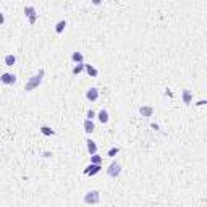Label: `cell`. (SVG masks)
<instances>
[{"label":"cell","mask_w":207,"mask_h":207,"mask_svg":"<svg viewBox=\"0 0 207 207\" xmlns=\"http://www.w3.org/2000/svg\"><path fill=\"white\" fill-rule=\"evenodd\" d=\"M25 15L29 18L31 25H34V23L37 21V15H36V8H34V7H26V8H25Z\"/></svg>","instance_id":"obj_4"},{"label":"cell","mask_w":207,"mask_h":207,"mask_svg":"<svg viewBox=\"0 0 207 207\" xmlns=\"http://www.w3.org/2000/svg\"><path fill=\"white\" fill-rule=\"evenodd\" d=\"M3 21H5V16H3V13H2V11H0V25H2Z\"/></svg>","instance_id":"obj_22"},{"label":"cell","mask_w":207,"mask_h":207,"mask_svg":"<svg viewBox=\"0 0 207 207\" xmlns=\"http://www.w3.org/2000/svg\"><path fill=\"white\" fill-rule=\"evenodd\" d=\"M97 118H99V121H101V123H107V121H109V112H107L105 109H102L101 112L97 113Z\"/></svg>","instance_id":"obj_10"},{"label":"cell","mask_w":207,"mask_h":207,"mask_svg":"<svg viewBox=\"0 0 207 207\" xmlns=\"http://www.w3.org/2000/svg\"><path fill=\"white\" fill-rule=\"evenodd\" d=\"M102 170V167H101V164H91L89 167H87V168L84 170V173L86 175H91V176H92V175H95V173H99Z\"/></svg>","instance_id":"obj_6"},{"label":"cell","mask_w":207,"mask_h":207,"mask_svg":"<svg viewBox=\"0 0 207 207\" xmlns=\"http://www.w3.org/2000/svg\"><path fill=\"white\" fill-rule=\"evenodd\" d=\"M41 133L44 134V136H52V134H54V130H52L50 126L44 125V126H41Z\"/></svg>","instance_id":"obj_15"},{"label":"cell","mask_w":207,"mask_h":207,"mask_svg":"<svg viewBox=\"0 0 207 207\" xmlns=\"http://www.w3.org/2000/svg\"><path fill=\"white\" fill-rule=\"evenodd\" d=\"M0 81H2L3 84H13V83L16 81V76L11 73H3L2 76H0Z\"/></svg>","instance_id":"obj_5"},{"label":"cell","mask_w":207,"mask_h":207,"mask_svg":"<svg viewBox=\"0 0 207 207\" xmlns=\"http://www.w3.org/2000/svg\"><path fill=\"white\" fill-rule=\"evenodd\" d=\"M84 70L87 71V74H89V76H97V74H99V71L95 70L92 65H84Z\"/></svg>","instance_id":"obj_14"},{"label":"cell","mask_w":207,"mask_h":207,"mask_svg":"<svg viewBox=\"0 0 207 207\" xmlns=\"http://www.w3.org/2000/svg\"><path fill=\"white\" fill-rule=\"evenodd\" d=\"M44 74H45V71L41 68V70H39V73H36L34 76H31L29 81H28L26 84H25V91H33V89H36V87H37V86L42 83Z\"/></svg>","instance_id":"obj_1"},{"label":"cell","mask_w":207,"mask_h":207,"mask_svg":"<svg viewBox=\"0 0 207 207\" xmlns=\"http://www.w3.org/2000/svg\"><path fill=\"white\" fill-rule=\"evenodd\" d=\"M107 173H109V176H112V178H117L118 175L121 173V167L118 165L117 162H113V164L109 167V170H107Z\"/></svg>","instance_id":"obj_3"},{"label":"cell","mask_w":207,"mask_h":207,"mask_svg":"<svg viewBox=\"0 0 207 207\" xmlns=\"http://www.w3.org/2000/svg\"><path fill=\"white\" fill-rule=\"evenodd\" d=\"M101 162H102V157H101V155L92 154V157H91V164H101Z\"/></svg>","instance_id":"obj_19"},{"label":"cell","mask_w":207,"mask_h":207,"mask_svg":"<svg viewBox=\"0 0 207 207\" xmlns=\"http://www.w3.org/2000/svg\"><path fill=\"white\" fill-rule=\"evenodd\" d=\"M84 202L86 204H97L99 202V191H89V193H86L84 196Z\"/></svg>","instance_id":"obj_2"},{"label":"cell","mask_w":207,"mask_h":207,"mask_svg":"<svg viewBox=\"0 0 207 207\" xmlns=\"http://www.w3.org/2000/svg\"><path fill=\"white\" fill-rule=\"evenodd\" d=\"M139 113H141L142 117H152L154 109H152V107H149V105H144V107H141V109H139Z\"/></svg>","instance_id":"obj_8"},{"label":"cell","mask_w":207,"mask_h":207,"mask_svg":"<svg viewBox=\"0 0 207 207\" xmlns=\"http://www.w3.org/2000/svg\"><path fill=\"white\" fill-rule=\"evenodd\" d=\"M86 142H87V152H89L91 155L97 152V144H95V142L92 141V139H87Z\"/></svg>","instance_id":"obj_9"},{"label":"cell","mask_w":207,"mask_h":207,"mask_svg":"<svg viewBox=\"0 0 207 207\" xmlns=\"http://www.w3.org/2000/svg\"><path fill=\"white\" fill-rule=\"evenodd\" d=\"M95 128H94V123H92V120L91 118H86L84 120V131L86 133H92Z\"/></svg>","instance_id":"obj_11"},{"label":"cell","mask_w":207,"mask_h":207,"mask_svg":"<svg viewBox=\"0 0 207 207\" xmlns=\"http://www.w3.org/2000/svg\"><path fill=\"white\" fill-rule=\"evenodd\" d=\"M191 101H193V94H191L188 89H185V91H183V102H185V104H191Z\"/></svg>","instance_id":"obj_13"},{"label":"cell","mask_w":207,"mask_h":207,"mask_svg":"<svg viewBox=\"0 0 207 207\" xmlns=\"http://www.w3.org/2000/svg\"><path fill=\"white\" fill-rule=\"evenodd\" d=\"M15 62H16V57H15V55H7V57H5V65L13 66Z\"/></svg>","instance_id":"obj_17"},{"label":"cell","mask_w":207,"mask_h":207,"mask_svg":"<svg viewBox=\"0 0 207 207\" xmlns=\"http://www.w3.org/2000/svg\"><path fill=\"white\" fill-rule=\"evenodd\" d=\"M71 60L76 62V63H81L83 62V54H81V52H73V55H71Z\"/></svg>","instance_id":"obj_16"},{"label":"cell","mask_w":207,"mask_h":207,"mask_svg":"<svg viewBox=\"0 0 207 207\" xmlns=\"http://www.w3.org/2000/svg\"><path fill=\"white\" fill-rule=\"evenodd\" d=\"M86 97L89 99L91 102L97 101V97H99V91H97V87H89V89H87V92H86Z\"/></svg>","instance_id":"obj_7"},{"label":"cell","mask_w":207,"mask_h":207,"mask_svg":"<svg viewBox=\"0 0 207 207\" xmlns=\"http://www.w3.org/2000/svg\"><path fill=\"white\" fill-rule=\"evenodd\" d=\"M101 2H102V0H92V3H94V5H99Z\"/></svg>","instance_id":"obj_23"},{"label":"cell","mask_w":207,"mask_h":207,"mask_svg":"<svg viewBox=\"0 0 207 207\" xmlns=\"http://www.w3.org/2000/svg\"><path fill=\"white\" fill-rule=\"evenodd\" d=\"M84 65H86V63H83V62L78 63V65L73 68V74H79V73H81V71L84 70Z\"/></svg>","instance_id":"obj_18"},{"label":"cell","mask_w":207,"mask_h":207,"mask_svg":"<svg viewBox=\"0 0 207 207\" xmlns=\"http://www.w3.org/2000/svg\"><path fill=\"white\" fill-rule=\"evenodd\" d=\"M115 154H118V147H112L109 150V157H115Z\"/></svg>","instance_id":"obj_20"},{"label":"cell","mask_w":207,"mask_h":207,"mask_svg":"<svg viewBox=\"0 0 207 207\" xmlns=\"http://www.w3.org/2000/svg\"><path fill=\"white\" fill-rule=\"evenodd\" d=\"M94 117H95V113L92 112V110H89V112H87V118H91V120H92Z\"/></svg>","instance_id":"obj_21"},{"label":"cell","mask_w":207,"mask_h":207,"mask_svg":"<svg viewBox=\"0 0 207 207\" xmlns=\"http://www.w3.org/2000/svg\"><path fill=\"white\" fill-rule=\"evenodd\" d=\"M65 26H66V21H65V19L58 21L57 25H55V33H57V34H62V33H63V29H65Z\"/></svg>","instance_id":"obj_12"}]
</instances>
